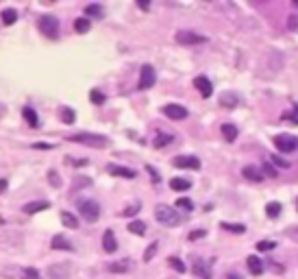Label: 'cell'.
<instances>
[{"instance_id": "cell-1", "label": "cell", "mask_w": 298, "mask_h": 279, "mask_svg": "<svg viewBox=\"0 0 298 279\" xmlns=\"http://www.w3.org/2000/svg\"><path fill=\"white\" fill-rule=\"evenodd\" d=\"M154 218H157V223H161L163 227H176L181 223V214L170 205H159L157 210H154Z\"/></svg>"}, {"instance_id": "cell-2", "label": "cell", "mask_w": 298, "mask_h": 279, "mask_svg": "<svg viewBox=\"0 0 298 279\" xmlns=\"http://www.w3.org/2000/svg\"><path fill=\"white\" fill-rule=\"evenodd\" d=\"M70 142H79V144H87V146H94V149H107L109 146V140L104 135H96V133H74L68 138Z\"/></svg>"}, {"instance_id": "cell-3", "label": "cell", "mask_w": 298, "mask_h": 279, "mask_svg": "<svg viewBox=\"0 0 298 279\" xmlns=\"http://www.w3.org/2000/svg\"><path fill=\"white\" fill-rule=\"evenodd\" d=\"M76 207H79L81 216L85 218L87 223H96L98 218H100V205H98L96 201H92V199H81L79 203H76Z\"/></svg>"}, {"instance_id": "cell-4", "label": "cell", "mask_w": 298, "mask_h": 279, "mask_svg": "<svg viewBox=\"0 0 298 279\" xmlns=\"http://www.w3.org/2000/svg\"><path fill=\"white\" fill-rule=\"evenodd\" d=\"M40 31L46 37L54 40V37L59 35V18H54V15H42L40 18Z\"/></svg>"}, {"instance_id": "cell-5", "label": "cell", "mask_w": 298, "mask_h": 279, "mask_svg": "<svg viewBox=\"0 0 298 279\" xmlns=\"http://www.w3.org/2000/svg\"><path fill=\"white\" fill-rule=\"evenodd\" d=\"M274 146H277L281 153H294V151H298V135L281 133L274 138Z\"/></svg>"}, {"instance_id": "cell-6", "label": "cell", "mask_w": 298, "mask_h": 279, "mask_svg": "<svg viewBox=\"0 0 298 279\" xmlns=\"http://www.w3.org/2000/svg\"><path fill=\"white\" fill-rule=\"evenodd\" d=\"M70 273H72V266L68 262H61V264H50L46 271L48 279H70Z\"/></svg>"}, {"instance_id": "cell-7", "label": "cell", "mask_w": 298, "mask_h": 279, "mask_svg": "<svg viewBox=\"0 0 298 279\" xmlns=\"http://www.w3.org/2000/svg\"><path fill=\"white\" fill-rule=\"evenodd\" d=\"M176 42L185 44V46H194V44L207 42V37L205 35H198V33H194V31H179V33H176Z\"/></svg>"}, {"instance_id": "cell-8", "label": "cell", "mask_w": 298, "mask_h": 279, "mask_svg": "<svg viewBox=\"0 0 298 279\" xmlns=\"http://www.w3.org/2000/svg\"><path fill=\"white\" fill-rule=\"evenodd\" d=\"M154 81H157V74H154V68L152 65H144L142 68V74H140V90H150L154 85Z\"/></svg>"}, {"instance_id": "cell-9", "label": "cell", "mask_w": 298, "mask_h": 279, "mask_svg": "<svg viewBox=\"0 0 298 279\" xmlns=\"http://www.w3.org/2000/svg\"><path fill=\"white\" fill-rule=\"evenodd\" d=\"M172 166L174 168H192V170H198L200 168V160L194 155H181V157H174L172 160Z\"/></svg>"}, {"instance_id": "cell-10", "label": "cell", "mask_w": 298, "mask_h": 279, "mask_svg": "<svg viewBox=\"0 0 298 279\" xmlns=\"http://www.w3.org/2000/svg\"><path fill=\"white\" fill-rule=\"evenodd\" d=\"M163 113L168 116L170 120H183L187 118V109L183 105H176V103H170V105L163 107Z\"/></svg>"}, {"instance_id": "cell-11", "label": "cell", "mask_w": 298, "mask_h": 279, "mask_svg": "<svg viewBox=\"0 0 298 279\" xmlns=\"http://www.w3.org/2000/svg\"><path fill=\"white\" fill-rule=\"evenodd\" d=\"M194 85H196V90L202 94V98H209L213 94V85H211V81H209L207 76H196Z\"/></svg>"}, {"instance_id": "cell-12", "label": "cell", "mask_w": 298, "mask_h": 279, "mask_svg": "<svg viewBox=\"0 0 298 279\" xmlns=\"http://www.w3.org/2000/svg\"><path fill=\"white\" fill-rule=\"evenodd\" d=\"M102 249L107 251V253H115V251H118V240H115V233L111 229H107V231L102 233Z\"/></svg>"}, {"instance_id": "cell-13", "label": "cell", "mask_w": 298, "mask_h": 279, "mask_svg": "<svg viewBox=\"0 0 298 279\" xmlns=\"http://www.w3.org/2000/svg\"><path fill=\"white\" fill-rule=\"evenodd\" d=\"M107 172H109V174H115V177H122V179H133V177H135V170H131V168H124V166H118V164H109V166H107Z\"/></svg>"}, {"instance_id": "cell-14", "label": "cell", "mask_w": 298, "mask_h": 279, "mask_svg": "<svg viewBox=\"0 0 298 279\" xmlns=\"http://www.w3.org/2000/svg\"><path fill=\"white\" fill-rule=\"evenodd\" d=\"M246 264H248V271H250V275H255V277L263 275V271H266V266H263V262L259 260V258H255V255H250V258L246 260Z\"/></svg>"}, {"instance_id": "cell-15", "label": "cell", "mask_w": 298, "mask_h": 279, "mask_svg": "<svg viewBox=\"0 0 298 279\" xmlns=\"http://www.w3.org/2000/svg\"><path fill=\"white\" fill-rule=\"evenodd\" d=\"M50 247L54 251H74V244L70 242L65 236H54L52 238V242H50Z\"/></svg>"}, {"instance_id": "cell-16", "label": "cell", "mask_w": 298, "mask_h": 279, "mask_svg": "<svg viewBox=\"0 0 298 279\" xmlns=\"http://www.w3.org/2000/svg\"><path fill=\"white\" fill-rule=\"evenodd\" d=\"M194 273L200 279H211V269H209V262H205V260L194 262Z\"/></svg>"}, {"instance_id": "cell-17", "label": "cell", "mask_w": 298, "mask_h": 279, "mask_svg": "<svg viewBox=\"0 0 298 279\" xmlns=\"http://www.w3.org/2000/svg\"><path fill=\"white\" fill-rule=\"evenodd\" d=\"M48 207H50L48 201H33V203H26L22 210H24V214H37V212L48 210Z\"/></svg>"}, {"instance_id": "cell-18", "label": "cell", "mask_w": 298, "mask_h": 279, "mask_svg": "<svg viewBox=\"0 0 298 279\" xmlns=\"http://www.w3.org/2000/svg\"><path fill=\"white\" fill-rule=\"evenodd\" d=\"M22 116H24V120L29 122V127H33V129L40 127V118H37V113H35V109H33V107L22 109Z\"/></svg>"}, {"instance_id": "cell-19", "label": "cell", "mask_w": 298, "mask_h": 279, "mask_svg": "<svg viewBox=\"0 0 298 279\" xmlns=\"http://www.w3.org/2000/svg\"><path fill=\"white\" fill-rule=\"evenodd\" d=\"M131 269H133L131 260H118V262H111V264H109V271L111 273H129Z\"/></svg>"}, {"instance_id": "cell-20", "label": "cell", "mask_w": 298, "mask_h": 279, "mask_svg": "<svg viewBox=\"0 0 298 279\" xmlns=\"http://www.w3.org/2000/svg\"><path fill=\"white\" fill-rule=\"evenodd\" d=\"M237 103H240V96L233 94V92H224L222 96H220V105H224V107H237Z\"/></svg>"}, {"instance_id": "cell-21", "label": "cell", "mask_w": 298, "mask_h": 279, "mask_svg": "<svg viewBox=\"0 0 298 279\" xmlns=\"http://www.w3.org/2000/svg\"><path fill=\"white\" fill-rule=\"evenodd\" d=\"M61 223H63V227H68V229H79V218H76L74 214H70V212H61Z\"/></svg>"}, {"instance_id": "cell-22", "label": "cell", "mask_w": 298, "mask_h": 279, "mask_svg": "<svg viewBox=\"0 0 298 279\" xmlns=\"http://www.w3.org/2000/svg\"><path fill=\"white\" fill-rule=\"evenodd\" d=\"M59 116H61V122L63 124H74V120H76L74 109H70V107H61V109H59Z\"/></svg>"}, {"instance_id": "cell-23", "label": "cell", "mask_w": 298, "mask_h": 279, "mask_svg": "<svg viewBox=\"0 0 298 279\" xmlns=\"http://www.w3.org/2000/svg\"><path fill=\"white\" fill-rule=\"evenodd\" d=\"M170 188L174 190V192H183V190H190L192 188V183L187 181V179H181V177H176L170 181Z\"/></svg>"}, {"instance_id": "cell-24", "label": "cell", "mask_w": 298, "mask_h": 279, "mask_svg": "<svg viewBox=\"0 0 298 279\" xmlns=\"http://www.w3.org/2000/svg\"><path fill=\"white\" fill-rule=\"evenodd\" d=\"M0 18H2V24L11 26V24H15V20H18V11H15V9H4L2 13H0Z\"/></svg>"}, {"instance_id": "cell-25", "label": "cell", "mask_w": 298, "mask_h": 279, "mask_svg": "<svg viewBox=\"0 0 298 279\" xmlns=\"http://www.w3.org/2000/svg\"><path fill=\"white\" fill-rule=\"evenodd\" d=\"M242 172H244V177L250 179V181H261V179H263V174L259 172V168H255V166H246Z\"/></svg>"}, {"instance_id": "cell-26", "label": "cell", "mask_w": 298, "mask_h": 279, "mask_svg": "<svg viewBox=\"0 0 298 279\" xmlns=\"http://www.w3.org/2000/svg\"><path fill=\"white\" fill-rule=\"evenodd\" d=\"M146 223H142V221H133V223H129V231L131 233H135V236H144L146 233Z\"/></svg>"}, {"instance_id": "cell-27", "label": "cell", "mask_w": 298, "mask_h": 279, "mask_svg": "<svg viewBox=\"0 0 298 279\" xmlns=\"http://www.w3.org/2000/svg\"><path fill=\"white\" fill-rule=\"evenodd\" d=\"M90 29H92L90 18H76V22H74V31L76 33H87Z\"/></svg>"}, {"instance_id": "cell-28", "label": "cell", "mask_w": 298, "mask_h": 279, "mask_svg": "<svg viewBox=\"0 0 298 279\" xmlns=\"http://www.w3.org/2000/svg\"><path fill=\"white\" fill-rule=\"evenodd\" d=\"M222 138L226 140V142H233L235 138H237V129L233 127V124H222Z\"/></svg>"}, {"instance_id": "cell-29", "label": "cell", "mask_w": 298, "mask_h": 279, "mask_svg": "<svg viewBox=\"0 0 298 279\" xmlns=\"http://www.w3.org/2000/svg\"><path fill=\"white\" fill-rule=\"evenodd\" d=\"M281 210H283V205H281L279 201H272V203H268V205H266V214H268V218H277V216L281 214Z\"/></svg>"}, {"instance_id": "cell-30", "label": "cell", "mask_w": 298, "mask_h": 279, "mask_svg": "<svg viewBox=\"0 0 298 279\" xmlns=\"http://www.w3.org/2000/svg\"><path fill=\"white\" fill-rule=\"evenodd\" d=\"M176 207H179V210H185V212H194V203H192L190 199H185V196H179V199H176Z\"/></svg>"}, {"instance_id": "cell-31", "label": "cell", "mask_w": 298, "mask_h": 279, "mask_svg": "<svg viewBox=\"0 0 298 279\" xmlns=\"http://www.w3.org/2000/svg\"><path fill=\"white\" fill-rule=\"evenodd\" d=\"M170 142H172V135H170V133H163V135L159 133L157 140H154V146H157V149H163V146H168Z\"/></svg>"}, {"instance_id": "cell-32", "label": "cell", "mask_w": 298, "mask_h": 279, "mask_svg": "<svg viewBox=\"0 0 298 279\" xmlns=\"http://www.w3.org/2000/svg\"><path fill=\"white\" fill-rule=\"evenodd\" d=\"M157 249H159V242H150V244H148V249L144 251V262H150L154 255H157Z\"/></svg>"}, {"instance_id": "cell-33", "label": "cell", "mask_w": 298, "mask_h": 279, "mask_svg": "<svg viewBox=\"0 0 298 279\" xmlns=\"http://www.w3.org/2000/svg\"><path fill=\"white\" fill-rule=\"evenodd\" d=\"M90 101L94 103V105H102V103L107 101V96H104L102 92H98V90H92L90 92Z\"/></svg>"}, {"instance_id": "cell-34", "label": "cell", "mask_w": 298, "mask_h": 279, "mask_svg": "<svg viewBox=\"0 0 298 279\" xmlns=\"http://www.w3.org/2000/svg\"><path fill=\"white\" fill-rule=\"evenodd\" d=\"M85 13L87 15H94V18H102V7H100V4H87Z\"/></svg>"}, {"instance_id": "cell-35", "label": "cell", "mask_w": 298, "mask_h": 279, "mask_svg": "<svg viewBox=\"0 0 298 279\" xmlns=\"http://www.w3.org/2000/svg\"><path fill=\"white\" fill-rule=\"evenodd\" d=\"M87 185H92V179L90 177H79V179H74V183H72V188L79 192L81 188H87Z\"/></svg>"}, {"instance_id": "cell-36", "label": "cell", "mask_w": 298, "mask_h": 279, "mask_svg": "<svg viewBox=\"0 0 298 279\" xmlns=\"http://www.w3.org/2000/svg\"><path fill=\"white\" fill-rule=\"evenodd\" d=\"M220 227L226 229V231H233V233H244V231H246L244 225H231V223H222Z\"/></svg>"}, {"instance_id": "cell-37", "label": "cell", "mask_w": 298, "mask_h": 279, "mask_svg": "<svg viewBox=\"0 0 298 279\" xmlns=\"http://www.w3.org/2000/svg\"><path fill=\"white\" fill-rule=\"evenodd\" d=\"M48 183H50L52 188H59V185H61V177L57 174V170H48Z\"/></svg>"}, {"instance_id": "cell-38", "label": "cell", "mask_w": 298, "mask_h": 279, "mask_svg": "<svg viewBox=\"0 0 298 279\" xmlns=\"http://www.w3.org/2000/svg\"><path fill=\"white\" fill-rule=\"evenodd\" d=\"M168 264L172 266L176 273H185V264H183V262H181L179 258H170V260H168Z\"/></svg>"}, {"instance_id": "cell-39", "label": "cell", "mask_w": 298, "mask_h": 279, "mask_svg": "<svg viewBox=\"0 0 298 279\" xmlns=\"http://www.w3.org/2000/svg\"><path fill=\"white\" fill-rule=\"evenodd\" d=\"M283 120H288V122H292V124H298V105L292 109V112L283 113Z\"/></svg>"}, {"instance_id": "cell-40", "label": "cell", "mask_w": 298, "mask_h": 279, "mask_svg": "<svg viewBox=\"0 0 298 279\" xmlns=\"http://www.w3.org/2000/svg\"><path fill=\"white\" fill-rule=\"evenodd\" d=\"M277 247V242H272V240H261V242H257V251H272Z\"/></svg>"}, {"instance_id": "cell-41", "label": "cell", "mask_w": 298, "mask_h": 279, "mask_svg": "<svg viewBox=\"0 0 298 279\" xmlns=\"http://www.w3.org/2000/svg\"><path fill=\"white\" fill-rule=\"evenodd\" d=\"M270 162H272L274 166H279V168H288L290 166L288 160H283V157H279V155H270Z\"/></svg>"}, {"instance_id": "cell-42", "label": "cell", "mask_w": 298, "mask_h": 279, "mask_svg": "<svg viewBox=\"0 0 298 279\" xmlns=\"http://www.w3.org/2000/svg\"><path fill=\"white\" fill-rule=\"evenodd\" d=\"M22 279H42L40 273H37L35 269H24L22 271Z\"/></svg>"}, {"instance_id": "cell-43", "label": "cell", "mask_w": 298, "mask_h": 279, "mask_svg": "<svg viewBox=\"0 0 298 279\" xmlns=\"http://www.w3.org/2000/svg\"><path fill=\"white\" fill-rule=\"evenodd\" d=\"M205 229H196V231H192L190 233V240H198V238H205Z\"/></svg>"}, {"instance_id": "cell-44", "label": "cell", "mask_w": 298, "mask_h": 279, "mask_svg": "<svg viewBox=\"0 0 298 279\" xmlns=\"http://www.w3.org/2000/svg\"><path fill=\"white\" fill-rule=\"evenodd\" d=\"M146 170H148V172H150V179H152V181H154V183H159V181H161V177H159V174H157V170H154V168H152V166H146Z\"/></svg>"}, {"instance_id": "cell-45", "label": "cell", "mask_w": 298, "mask_h": 279, "mask_svg": "<svg viewBox=\"0 0 298 279\" xmlns=\"http://www.w3.org/2000/svg\"><path fill=\"white\" fill-rule=\"evenodd\" d=\"M263 174H268V177H277V170H274L270 164H263Z\"/></svg>"}, {"instance_id": "cell-46", "label": "cell", "mask_w": 298, "mask_h": 279, "mask_svg": "<svg viewBox=\"0 0 298 279\" xmlns=\"http://www.w3.org/2000/svg\"><path fill=\"white\" fill-rule=\"evenodd\" d=\"M137 212H140V205H131V207H126V210H124V216H135Z\"/></svg>"}, {"instance_id": "cell-47", "label": "cell", "mask_w": 298, "mask_h": 279, "mask_svg": "<svg viewBox=\"0 0 298 279\" xmlns=\"http://www.w3.org/2000/svg\"><path fill=\"white\" fill-rule=\"evenodd\" d=\"M290 29H296V26H298V18H296V15H292V18H290Z\"/></svg>"}, {"instance_id": "cell-48", "label": "cell", "mask_w": 298, "mask_h": 279, "mask_svg": "<svg viewBox=\"0 0 298 279\" xmlns=\"http://www.w3.org/2000/svg\"><path fill=\"white\" fill-rule=\"evenodd\" d=\"M137 7L144 9V11H148V9H150V2H144V0H140V2H137Z\"/></svg>"}, {"instance_id": "cell-49", "label": "cell", "mask_w": 298, "mask_h": 279, "mask_svg": "<svg viewBox=\"0 0 298 279\" xmlns=\"http://www.w3.org/2000/svg\"><path fill=\"white\" fill-rule=\"evenodd\" d=\"M7 190V179H0V194Z\"/></svg>"}, {"instance_id": "cell-50", "label": "cell", "mask_w": 298, "mask_h": 279, "mask_svg": "<svg viewBox=\"0 0 298 279\" xmlns=\"http://www.w3.org/2000/svg\"><path fill=\"white\" fill-rule=\"evenodd\" d=\"M33 149H50L48 144H33Z\"/></svg>"}, {"instance_id": "cell-51", "label": "cell", "mask_w": 298, "mask_h": 279, "mask_svg": "<svg viewBox=\"0 0 298 279\" xmlns=\"http://www.w3.org/2000/svg\"><path fill=\"white\" fill-rule=\"evenodd\" d=\"M229 279H242L240 275H229Z\"/></svg>"}, {"instance_id": "cell-52", "label": "cell", "mask_w": 298, "mask_h": 279, "mask_svg": "<svg viewBox=\"0 0 298 279\" xmlns=\"http://www.w3.org/2000/svg\"><path fill=\"white\" fill-rule=\"evenodd\" d=\"M294 7H298V0H294Z\"/></svg>"}]
</instances>
